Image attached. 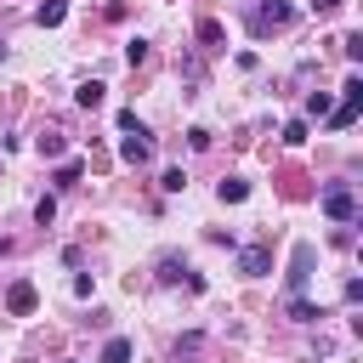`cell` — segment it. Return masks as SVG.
<instances>
[{
	"mask_svg": "<svg viewBox=\"0 0 363 363\" xmlns=\"http://www.w3.org/2000/svg\"><path fill=\"white\" fill-rule=\"evenodd\" d=\"M119 159H125V164H147V159H153V142H147V125H142V119H136L130 108L119 113Z\"/></svg>",
	"mask_w": 363,
	"mask_h": 363,
	"instance_id": "1",
	"label": "cell"
},
{
	"mask_svg": "<svg viewBox=\"0 0 363 363\" xmlns=\"http://www.w3.org/2000/svg\"><path fill=\"white\" fill-rule=\"evenodd\" d=\"M323 216L346 227V221L357 216V199H352V187H329V193H323Z\"/></svg>",
	"mask_w": 363,
	"mask_h": 363,
	"instance_id": "2",
	"label": "cell"
},
{
	"mask_svg": "<svg viewBox=\"0 0 363 363\" xmlns=\"http://www.w3.org/2000/svg\"><path fill=\"white\" fill-rule=\"evenodd\" d=\"M267 267H272V250H267V244L238 250V272H244V278H267Z\"/></svg>",
	"mask_w": 363,
	"mask_h": 363,
	"instance_id": "3",
	"label": "cell"
},
{
	"mask_svg": "<svg viewBox=\"0 0 363 363\" xmlns=\"http://www.w3.org/2000/svg\"><path fill=\"white\" fill-rule=\"evenodd\" d=\"M289 17H295V11H289L284 0H261V6H255V28H289Z\"/></svg>",
	"mask_w": 363,
	"mask_h": 363,
	"instance_id": "4",
	"label": "cell"
},
{
	"mask_svg": "<svg viewBox=\"0 0 363 363\" xmlns=\"http://www.w3.org/2000/svg\"><path fill=\"white\" fill-rule=\"evenodd\" d=\"M306 278H312V244H295V255H289V289L301 295Z\"/></svg>",
	"mask_w": 363,
	"mask_h": 363,
	"instance_id": "5",
	"label": "cell"
},
{
	"mask_svg": "<svg viewBox=\"0 0 363 363\" xmlns=\"http://www.w3.org/2000/svg\"><path fill=\"white\" fill-rule=\"evenodd\" d=\"M40 306V295H34V284H11L6 289V312H17V318H28Z\"/></svg>",
	"mask_w": 363,
	"mask_h": 363,
	"instance_id": "6",
	"label": "cell"
},
{
	"mask_svg": "<svg viewBox=\"0 0 363 363\" xmlns=\"http://www.w3.org/2000/svg\"><path fill=\"white\" fill-rule=\"evenodd\" d=\"M102 91H108L102 79H85V85L74 91V102H79V108H102Z\"/></svg>",
	"mask_w": 363,
	"mask_h": 363,
	"instance_id": "7",
	"label": "cell"
},
{
	"mask_svg": "<svg viewBox=\"0 0 363 363\" xmlns=\"http://www.w3.org/2000/svg\"><path fill=\"white\" fill-rule=\"evenodd\" d=\"M34 147H40V159H62V147H68V136H62V130H45V136H40Z\"/></svg>",
	"mask_w": 363,
	"mask_h": 363,
	"instance_id": "8",
	"label": "cell"
},
{
	"mask_svg": "<svg viewBox=\"0 0 363 363\" xmlns=\"http://www.w3.org/2000/svg\"><path fill=\"white\" fill-rule=\"evenodd\" d=\"M216 193H221V204H244V199H250V182H238V176H227V182H221Z\"/></svg>",
	"mask_w": 363,
	"mask_h": 363,
	"instance_id": "9",
	"label": "cell"
},
{
	"mask_svg": "<svg viewBox=\"0 0 363 363\" xmlns=\"http://www.w3.org/2000/svg\"><path fill=\"white\" fill-rule=\"evenodd\" d=\"M62 11H68L62 0H40V11H34V23H40V28H57V23H62Z\"/></svg>",
	"mask_w": 363,
	"mask_h": 363,
	"instance_id": "10",
	"label": "cell"
},
{
	"mask_svg": "<svg viewBox=\"0 0 363 363\" xmlns=\"http://www.w3.org/2000/svg\"><path fill=\"white\" fill-rule=\"evenodd\" d=\"M96 363H130V340H125V335H113V340L102 346V357H96Z\"/></svg>",
	"mask_w": 363,
	"mask_h": 363,
	"instance_id": "11",
	"label": "cell"
},
{
	"mask_svg": "<svg viewBox=\"0 0 363 363\" xmlns=\"http://www.w3.org/2000/svg\"><path fill=\"white\" fill-rule=\"evenodd\" d=\"M323 119H329L335 130H346V125H357V102H340V108H329Z\"/></svg>",
	"mask_w": 363,
	"mask_h": 363,
	"instance_id": "12",
	"label": "cell"
},
{
	"mask_svg": "<svg viewBox=\"0 0 363 363\" xmlns=\"http://www.w3.org/2000/svg\"><path fill=\"white\" fill-rule=\"evenodd\" d=\"M187 272H193V267H187V261H176V255H164V261H159V284H176V278H187Z\"/></svg>",
	"mask_w": 363,
	"mask_h": 363,
	"instance_id": "13",
	"label": "cell"
},
{
	"mask_svg": "<svg viewBox=\"0 0 363 363\" xmlns=\"http://www.w3.org/2000/svg\"><path fill=\"white\" fill-rule=\"evenodd\" d=\"M289 318H295V323H318L323 312H318L312 301H301V295H289Z\"/></svg>",
	"mask_w": 363,
	"mask_h": 363,
	"instance_id": "14",
	"label": "cell"
},
{
	"mask_svg": "<svg viewBox=\"0 0 363 363\" xmlns=\"http://www.w3.org/2000/svg\"><path fill=\"white\" fill-rule=\"evenodd\" d=\"M51 182H57V187H74V182H79V159H62V164H57V176H51Z\"/></svg>",
	"mask_w": 363,
	"mask_h": 363,
	"instance_id": "15",
	"label": "cell"
},
{
	"mask_svg": "<svg viewBox=\"0 0 363 363\" xmlns=\"http://www.w3.org/2000/svg\"><path fill=\"white\" fill-rule=\"evenodd\" d=\"M199 346H204V335H199V329H187V335H182V340H176V357H193V352H199Z\"/></svg>",
	"mask_w": 363,
	"mask_h": 363,
	"instance_id": "16",
	"label": "cell"
},
{
	"mask_svg": "<svg viewBox=\"0 0 363 363\" xmlns=\"http://www.w3.org/2000/svg\"><path fill=\"white\" fill-rule=\"evenodd\" d=\"M340 51H346V62H363V34H346Z\"/></svg>",
	"mask_w": 363,
	"mask_h": 363,
	"instance_id": "17",
	"label": "cell"
},
{
	"mask_svg": "<svg viewBox=\"0 0 363 363\" xmlns=\"http://www.w3.org/2000/svg\"><path fill=\"white\" fill-rule=\"evenodd\" d=\"M125 62L142 68V62H147V40H130V45H125Z\"/></svg>",
	"mask_w": 363,
	"mask_h": 363,
	"instance_id": "18",
	"label": "cell"
},
{
	"mask_svg": "<svg viewBox=\"0 0 363 363\" xmlns=\"http://www.w3.org/2000/svg\"><path fill=\"white\" fill-rule=\"evenodd\" d=\"M329 108H335V102H329V96H323V91H312V96H306V113H312V119H323V113H329Z\"/></svg>",
	"mask_w": 363,
	"mask_h": 363,
	"instance_id": "19",
	"label": "cell"
},
{
	"mask_svg": "<svg viewBox=\"0 0 363 363\" xmlns=\"http://www.w3.org/2000/svg\"><path fill=\"white\" fill-rule=\"evenodd\" d=\"M284 142L301 147V142H306V119H289V125H284Z\"/></svg>",
	"mask_w": 363,
	"mask_h": 363,
	"instance_id": "20",
	"label": "cell"
},
{
	"mask_svg": "<svg viewBox=\"0 0 363 363\" xmlns=\"http://www.w3.org/2000/svg\"><path fill=\"white\" fill-rule=\"evenodd\" d=\"M199 40L204 45H221V23H199Z\"/></svg>",
	"mask_w": 363,
	"mask_h": 363,
	"instance_id": "21",
	"label": "cell"
},
{
	"mask_svg": "<svg viewBox=\"0 0 363 363\" xmlns=\"http://www.w3.org/2000/svg\"><path fill=\"white\" fill-rule=\"evenodd\" d=\"M159 187H164V193H182V187H187V176H182V170H164V182H159Z\"/></svg>",
	"mask_w": 363,
	"mask_h": 363,
	"instance_id": "22",
	"label": "cell"
},
{
	"mask_svg": "<svg viewBox=\"0 0 363 363\" xmlns=\"http://www.w3.org/2000/svg\"><path fill=\"white\" fill-rule=\"evenodd\" d=\"M51 216H57V199H40V204H34V221H40V227H45V221H51Z\"/></svg>",
	"mask_w": 363,
	"mask_h": 363,
	"instance_id": "23",
	"label": "cell"
},
{
	"mask_svg": "<svg viewBox=\"0 0 363 363\" xmlns=\"http://www.w3.org/2000/svg\"><path fill=\"white\" fill-rule=\"evenodd\" d=\"M346 0H312V11H340Z\"/></svg>",
	"mask_w": 363,
	"mask_h": 363,
	"instance_id": "24",
	"label": "cell"
}]
</instances>
